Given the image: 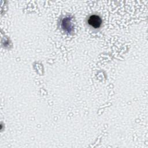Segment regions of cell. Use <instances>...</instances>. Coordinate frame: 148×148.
<instances>
[{"label": "cell", "mask_w": 148, "mask_h": 148, "mask_svg": "<svg viewBox=\"0 0 148 148\" xmlns=\"http://www.w3.org/2000/svg\"><path fill=\"white\" fill-rule=\"evenodd\" d=\"M88 23L92 27H93L94 28H99L102 23V20L101 18V17L98 16V15H95V14H93L91 15L89 17L88 20Z\"/></svg>", "instance_id": "1"}, {"label": "cell", "mask_w": 148, "mask_h": 148, "mask_svg": "<svg viewBox=\"0 0 148 148\" xmlns=\"http://www.w3.org/2000/svg\"><path fill=\"white\" fill-rule=\"evenodd\" d=\"M62 27L63 29L68 32H71L72 29V26L69 17H65L63 19L62 22Z\"/></svg>", "instance_id": "2"}]
</instances>
